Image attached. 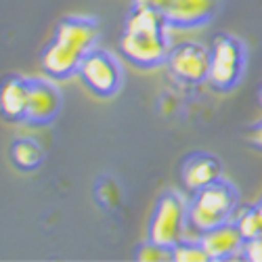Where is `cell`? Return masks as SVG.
<instances>
[{"mask_svg": "<svg viewBox=\"0 0 262 262\" xmlns=\"http://www.w3.org/2000/svg\"><path fill=\"white\" fill-rule=\"evenodd\" d=\"M99 26L91 17H68L57 26L55 38L42 53V70L51 78H65L80 70L82 59L95 49Z\"/></svg>", "mask_w": 262, "mask_h": 262, "instance_id": "obj_1", "label": "cell"}, {"mask_svg": "<svg viewBox=\"0 0 262 262\" xmlns=\"http://www.w3.org/2000/svg\"><path fill=\"white\" fill-rule=\"evenodd\" d=\"M166 17L154 9L135 7L126 21V30L120 42L122 55L141 68H156L168 59Z\"/></svg>", "mask_w": 262, "mask_h": 262, "instance_id": "obj_2", "label": "cell"}, {"mask_svg": "<svg viewBox=\"0 0 262 262\" xmlns=\"http://www.w3.org/2000/svg\"><path fill=\"white\" fill-rule=\"evenodd\" d=\"M237 208V191L225 181H216L195 193L187 208V229L198 233V239L214 229L229 223Z\"/></svg>", "mask_w": 262, "mask_h": 262, "instance_id": "obj_3", "label": "cell"}, {"mask_svg": "<svg viewBox=\"0 0 262 262\" xmlns=\"http://www.w3.org/2000/svg\"><path fill=\"white\" fill-rule=\"evenodd\" d=\"M246 68V49L233 36H216L210 51V74L208 80L214 89L229 91L242 80Z\"/></svg>", "mask_w": 262, "mask_h": 262, "instance_id": "obj_4", "label": "cell"}, {"mask_svg": "<svg viewBox=\"0 0 262 262\" xmlns=\"http://www.w3.org/2000/svg\"><path fill=\"white\" fill-rule=\"evenodd\" d=\"M187 231V206L181 195L164 193L149 223V239L164 248H174Z\"/></svg>", "mask_w": 262, "mask_h": 262, "instance_id": "obj_5", "label": "cell"}, {"mask_svg": "<svg viewBox=\"0 0 262 262\" xmlns=\"http://www.w3.org/2000/svg\"><path fill=\"white\" fill-rule=\"evenodd\" d=\"M78 72L82 76V82L97 97H112L120 89V82H122L120 63L107 51L93 49L82 59Z\"/></svg>", "mask_w": 262, "mask_h": 262, "instance_id": "obj_6", "label": "cell"}, {"mask_svg": "<svg viewBox=\"0 0 262 262\" xmlns=\"http://www.w3.org/2000/svg\"><path fill=\"white\" fill-rule=\"evenodd\" d=\"M168 70L181 82L198 84L208 80L210 74V51L195 42H181L168 53Z\"/></svg>", "mask_w": 262, "mask_h": 262, "instance_id": "obj_7", "label": "cell"}, {"mask_svg": "<svg viewBox=\"0 0 262 262\" xmlns=\"http://www.w3.org/2000/svg\"><path fill=\"white\" fill-rule=\"evenodd\" d=\"M218 0H166L164 17L172 28H198L216 15Z\"/></svg>", "mask_w": 262, "mask_h": 262, "instance_id": "obj_8", "label": "cell"}, {"mask_svg": "<svg viewBox=\"0 0 262 262\" xmlns=\"http://www.w3.org/2000/svg\"><path fill=\"white\" fill-rule=\"evenodd\" d=\"M61 109V93L59 89L49 80H30V103L26 122L30 124H49L57 118Z\"/></svg>", "mask_w": 262, "mask_h": 262, "instance_id": "obj_9", "label": "cell"}, {"mask_svg": "<svg viewBox=\"0 0 262 262\" xmlns=\"http://www.w3.org/2000/svg\"><path fill=\"white\" fill-rule=\"evenodd\" d=\"M200 244L208 252L210 260H227L235 256V252L244 250L246 239L235 223H225L221 227H214L200 237Z\"/></svg>", "mask_w": 262, "mask_h": 262, "instance_id": "obj_10", "label": "cell"}, {"mask_svg": "<svg viewBox=\"0 0 262 262\" xmlns=\"http://www.w3.org/2000/svg\"><path fill=\"white\" fill-rule=\"evenodd\" d=\"M181 177L189 191L198 193L200 189L221 181V162L208 154H195L185 160Z\"/></svg>", "mask_w": 262, "mask_h": 262, "instance_id": "obj_11", "label": "cell"}, {"mask_svg": "<svg viewBox=\"0 0 262 262\" xmlns=\"http://www.w3.org/2000/svg\"><path fill=\"white\" fill-rule=\"evenodd\" d=\"M28 103H30V80L19 76L5 80L3 93H0V107H3L5 118L11 122L26 120Z\"/></svg>", "mask_w": 262, "mask_h": 262, "instance_id": "obj_12", "label": "cell"}, {"mask_svg": "<svg viewBox=\"0 0 262 262\" xmlns=\"http://www.w3.org/2000/svg\"><path fill=\"white\" fill-rule=\"evenodd\" d=\"M11 160L21 170H36L42 164V149L32 139H19L11 145Z\"/></svg>", "mask_w": 262, "mask_h": 262, "instance_id": "obj_13", "label": "cell"}, {"mask_svg": "<svg viewBox=\"0 0 262 262\" xmlns=\"http://www.w3.org/2000/svg\"><path fill=\"white\" fill-rule=\"evenodd\" d=\"M172 260L177 262H206L210 260L208 252L204 250V246L198 242H185V239H181V242L172 248Z\"/></svg>", "mask_w": 262, "mask_h": 262, "instance_id": "obj_14", "label": "cell"}, {"mask_svg": "<svg viewBox=\"0 0 262 262\" xmlns=\"http://www.w3.org/2000/svg\"><path fill=\"white\" fill-rule=\"evenodd\" d=\"M235 225L239 227V231H242V235H244L246 242H248V239H254V237L262 235V225H260V218H258L256 208H250V210H246L244 214H239V218L235 221Z\"/></svg>", "mask_w": 262, "mask_h": 262, "instance_id": "obj_15", "label": "cell"}, {"mask_svg": "<svg viewBox=\"0 0 262 262\" xmlns=\"http://www.w3.org/2000/svg\"><path fill=\"white\" fill-rule=\"evenodd\" d=\"M137 258L143 260V262H147V260H149V262L172 260V250H170V248H164V246H160V244H156V242H151V239H149V244H145V246L139 250Z\"/></svg>", "mask_w": 262, "mask_h": 262, "instance_id": "obj_16", "label": "cell"}, {"mask_svg": "<svg viewBox=\"0 0 262 262\" xmlns=\"http://www.w3.org/2000/svg\"><path fill=\"white\" fill-rule=\"evenodd\" d=\"M244 252H246V258L248 260L262 262V235H258L254 239H248L246 246H244Z\"/></svg>", "mask_w": 262, "mask_h": 262, "instance_id": "obj_17", "label": "cell"}, {"mask_svg": "<svg viewBox=\"0 0 262 262\" xmlns=\"http://www.w3.org/2000/svg\"><path fill=\"white\" fill-rule=\"evenodd\" d=\"M133 7H141V9H154V11L164 13L166 0H133Z\"/></svg>", "mask_w": 262, "mask_h": 262, "instance_id": "obj_18", "label": "cell"}, {"mask_svg": "<svg viewBox=\"0 0 262 262\" xmlns=\"http://www.w3.org/2000/svg\"><path fill=\"white\" fill-rule=\"evenodd\" d=\"M250 141H252V145H256L258 149H262V122H260L258 126H254V128H252V133H250Z\"/></svg>", "mask_w": 262, "mask_h": 262, "instance_id": "obj_19", "label": "cell"}, {"mask_svg": "<svg viewBox=\"0 0 262 262\" xmlns=\"http://www.w3.org/2000/svg\"><path fill=\"white\" fill-rule=\"evenodd\" d=\"M256 212H258V218H260V225H262V202L256 206Z\"/></svg>", "mask_w": 262, "mask_h": 262, "instance_id": "obj_20", "label": "cell"}, {"mask_svg": "<svg viewBox=\"0 0 262 262\" xmlns=\"http://www.w3.org/2000/svg\"><path fill=\"white\" fill-rule=\"evenodd\" d=\"M260 101H262V93H260Z\"/></svg>", "mask_w": 262, "mask_h": 262, "instance_id": "obj_21", "label": "cell"}]
</instances>
